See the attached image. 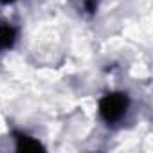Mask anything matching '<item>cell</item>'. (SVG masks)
Wrapping results in <instances>:
<instances>
[{"instance_id": "obj_3", "label": "cell", "mask_w": 153, "mask_h": 153, "mask_svg": "<svg viewBox=\"0 0 153 153\" xmlns=\"http://www.w3.org/2000/svg\"><path fill=\"white\" fill-rule=\"evenodd\" d=\"M16 40V31L9 25V24H2L0 25V51H7L15 45Z\"/></svg>"}, {"instance_id": "obj_2", "label": "cell", "mask_w": 153, "mask_h": 153, "mask_svg": "<svg viewBox=\"0 0 153 153\" xmlns=\"http://www.w3.org/2000/svg\"><path fill=\"white\" fill-rule=\"evenodd\" d=\"M16 151H24V153H29V151H43L45 148L33 137L25 135V133H16Z\"/></svg>"}, {"instance_id": "obj_1", "label": "cell", "mask_w": 153, "mask_h": 153, "mask_svg": "<svg viewBox=\"0 0 153 153\" xmlns=\"http://www.w3.org/2000/svg\"><path fill=\"white\" fill-rule=\"evenodd\" d=\"M128 105H130V99H128L126 94H123V92L106 94L99 101V115L108 124L117 123V121H121L124 117V114L128 110Z\"/></svg>"}, {"instance_id": "obj_4", "label": "cell", "mask_w": 153, "mask_h": 153, "mask_svg": "<svg viewBox=\"0 0 153 153\" xmlns=\"http://www.w3.org/2000/svg\"><path fill=\"white\" fill-rule=\"evenodd\" d=\"M0 2H4V4H11V2H15V0H0Z\"/></svg>"}]
</instances>
